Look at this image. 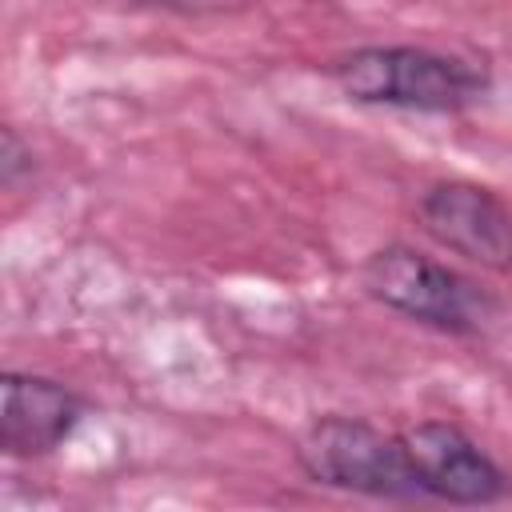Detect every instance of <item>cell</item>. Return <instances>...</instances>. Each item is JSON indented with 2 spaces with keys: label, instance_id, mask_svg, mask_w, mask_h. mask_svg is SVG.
<instances>
[{
  "label": "cell",
  "instance_id": "cell-1",
  "mask_svg": "<svg viewBox=\"0 0 512 512\" xmlns=\"http://www.w3.org/2000/svg\"><path fill=\"white\" fill-rule=\"evenodd\" d=\"M332 80L356 104L404 112H460L492 84L488 68L424 44H364L332 64Z\"/></svg>",
  "mask_w": 512,
  "mask_h": 512
},
{
  "label": "cell",
  "instance_id": "cell-8",
  "mask_svg": "<svg viewBox=\"0 0 512 512\" xmlns=\"http://www.w3.org/2000/svg\"><path fill=\"white\" fill-rule=\"evenodd\" d=\"M140 4H180V0H140Z\"/></svg>",
  "mask_w": 512,
  "mask_h": 512
},
{
  "label": "cell",
  "instance_id": "cell-7",
  "mask_svg": "<svg viewBox=\"0 0 512 512\" xmlns=\"http://www.w3.org/2000/svg\"><path fill=\"white\" fill-rule=\"evenodd\" d=\"M24 176H32V148L20 140L16 128H4L0 132V184L16 188Z\"/></svg>",
  "mask_w": 512,
  "mask_h": 512
},
{
  "label": "cell",
  "instance_id": "cell-2",
  "mask_svg": "<svg viewBox=\"0 0 512 512\" xmlns=\"http://www.w3.org/2000/svg\"><path fill=\"white\" fill-rule=\"evenodd\" d=\"M360 280L364 292L384 308L448 336H472L496 312V300L476 280H468L464 272L440 264L436 256L412 244L376 248L364 260Z\"/></svg>",
  "mask_w": 512,
  "mask_h": 512
},
{
  "label": "cell",
  "instance_id": "cell-3",
  "mask_svg": "<svg viewBox=\"0 0 512 512\" xmlns=\"http://www.w3.org/2000/svg\"><path fill=\"white\" fill-rule=\"evenodd\" d=\"M296 464L312 484L324 488L376 500H420L400 432H384L360 416H316L296 440Z\"/></svg>",
  "mask_w": 512,
  "mask_h": 512
},
{
  "label": "cell",
  "instance_id": "cell-5",
  "mask_svg": "<svg viewBox=\"0 0 512 512\" xmlns=\"http://www.w3.org/2000/svg\"><path fill=\"white\" fill-rule=\"evenodd\" d=\"M420 496L476 508L512 496V476L452 420H420L400 432Z\"/></svg>",
  "mask_w": 512,
  "mask_h": 512
},
{
  "label": "cell",
  "instance_id": "cell-4",
  "mask_svg": "<svg viewBox=\"0 0 512 512\" xmlns=\"http://www.w3.org/2000/svg\"><path fill=\"white\" fill-rule=\"evenodd\" d=\"M420 228L448 252L512 272V204L476 180H432L416 200Z\"/></svg>",
  "mask_w": 512,
  "mask_h": 512
},
{
  "label": "cell",
  "instance_id": "cell-6",
  "mask_svg": "<svg viewBox=\"0 0 512 512\" xmlns=\"http://www.w3.org/2000/svg\"><path fill=\"white\" fill-rule=\"evenodd\" d=\"M88 404L64 380L40 372L0 376V448L12 460H40L56 452L84 420Z\"/></svg>",
  "mask_w": 512,
  "mask_h": 512
}]
</instances>
